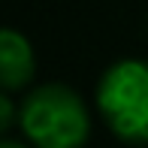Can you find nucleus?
<instances>
[{
  "mask_svg": "<svg viewBox=\"0 0 148 148\" xmlns=\"http://www.w3.org/2000/svg\"><path fill=\"white\" fill-rule=\"evenodd\" d=\"M12 127V100L9 94H3L0 97V130H9Z\"/></svg>",
  "mask_w": 148,
  "mask_h": 148,
  "instance_id": "nucleus-4",
  "label": "nucleus"
},
{
  "mask_svg": "<svg viewBox=\"0 0 148 148\" xmlns=\"http://www.w3.org/2000/svg\"><path fill=\"white\" fill-rule=\"evenodd\" d=\"M0 148H27V145H21V142H12V139H3V142H0Z\"/></svg>",
  "mask_w": 148,
  "mask_h": 148,
  "instance_id": "nucleus-5",
  "label": "nucleus"
},
{
  "mask_svg": "<svg viewBox=\"0 0 148 148\" xmlns=\"http://www.w3.org/2000/svg\"><path fill=\"white\" fill-rule=\"evenodd\" d=\"M18 124L33 148H82L91 136V112L70 85L33 88L18 109Z\"/></svg>",
  "mask_w": 148,
  "mask_h": 148,
  "instance_id": "nucleus-1",
  "label": "nucleus"
},
{
  "mask_svg": "<svg viewBox=\"0 0 148 148\" xmlns=\"http://www.w3.org/2000/svg\"><path fill=\"white\" fill-rule=\"evenodd\" d=\"M33 73H36V60H33V49L24 33L15 27L0 30V85L6 94L21 91L30 85Z\"/></svg>",
  "mask_w": 148,
  "mask_h": 148,
  "instance_id": "nucleus-3",
  "label": "nucleus"
},
{
  "mask_svg": "<svg viewBox=\"0 0 148 148\" xmlns=\"http://www.w3.org/2000/svg\"><path fill=\"white\" fill-rule=\"evenodd\" d=\"M97 112L127 145H148V60L124 58L97 85Z\"/></svg>",
  "mask_w": 148,
  "mask_h": 148,
  "instance_id": "nucleus-2",
  "label": "nucleus"
}]
</instances>
